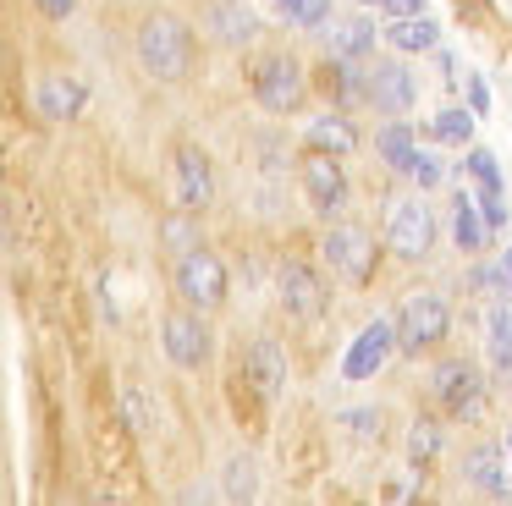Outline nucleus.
<instances>
[{"mask_svg": "<svg viewBox=\"0 0 512 506\" xmlns=\"http://www.w3.org/2000/svg\"><path fill=\"white\" fill-rule=\"evenodd\" d=\"M320 83H325V94L336 99V105H358V99H364V66L358 61H325L320 66Z\"/></svg>", "mask_w": 512, "mask_h": 506, "instance_id": "nucleus-25", "label": "nucleus"}, {"mask_svg": "<svg viewBox=\"0 0 512 506\" xmlns=\"http://www.w3.org/2000/svg\"><path fill=\"white\" fill-rule=\"evenodd\" d=\"M353 6H380V0H353Z\"/></svg>", "mask_w": 512, "mask_h": 506, "instance_id": "nucleus-40", "label": "nucleus"}, {"mask_svg": "<svg viewBox=\"0 0 512 506\" xmlns=\"http://www.w3.org/2000/svg\"><path fill=\"white\" fill-rule=\"evenodd\" d=\"M28 99H34V116H45L61 127V121H78L83 110H89V83L72 77V72H39L34 88H28Z\"/></svg>", "mask_w": 512, "mask_h": 506, "instance_id": "nucleus-16", "label": "nucleus"}, {"mask_svg": "<svg viewBox=\"0 0 512 506\" xmlns=\"http://www.w3.org/2000/svg\"><path fill=\"white\" fill-rule=\"evenodd\" d=\"M380 237L358 220H325L320 231V264L336 275L342 286H375L380 275Z\"/></svg>", "mask_w": 512, "mask_h": 506, "instance_id": "nucleus-2", "label": "nucleus"}, {"mask_svg": "<svg viewBox=\"0 0 512 506\" xmlns=\"http://www.w3.org/2000/svg\"><path fill=\"white\" fill-rule=\"evenodd\" d=\"M325 50L336 55V61H369V50H375V22L358 11V17H336L325 22Z\"/></svg>", "mask_w": 512, "mask_h": 506, "instance_id": "nucleus-18", "label": "nucleus"}, {"mask_svg": "<svg viewBox=\"0 0 512 506\" xmlns=\"http://www.w3.org/2000/svg\"><path fill=\"white\" fill-rule=\"evenodd\" d=\"M303 143H309V149H331L347 160V154L358 149V127L342 116V105H336V110H325V116H314L309 127H303Z\"/></svg>", "mask_w": 512, "mask_h": 506, "instance_id": "nucleus-21", "label": "nucleus"}, {"mask_svg": "<svg viewBox=\"0 0 512 506\" xmlns=\"http://www.w3.org/2000/svg\"><path fill=\"white\" fill-rule=\"evenodd\" d=\"M276 297H281V308H287V319H298V325L320 319L325 303H331V292H325V275L314 270L309 259H281V270H276Z\"/></svg>", "mask_w": 512, "mask_h": 506, "instance_id": "nucleus-11", "label": "nucleus"}, {"mask_svg": "<svg viewBox=\"0 0 512 506\" xmlns=\"http://www.w3.org/2000/svg\"><path fill=\"white\" fill-rule=\"evenodd\" d=\"M380 11H386V22L391 17H424V0H380Z\"/></svg>", "mask_w": 512, "mask_h": 506, "instance_id": "nucleus-36", "label": "nucleus"}, {"mask_svg": "<svg viewBox=\"0 0 512 506\" xmlns=\"http://www.w3.org/2000/svg\"><path fill=\"white\" fill-rule=\"evenodd\" d=\"M397 352H402V341H397V314H391V319H386V314L369 319V325L353 336V347L342 352V380H347V385L375 380V374L386 369Z\"/></svg>", "mask_w": 512, "mask_h": 506, "instance_id": "nucleus-10", "label": "nucleus"}, {"mask_svg": "<svg viewBox=\"0 0 512 506\" xmlns=\"http://www.w3.org/2000/svg\"><path fill=\"white\" fill-rule=\"evenodd\" d=\"M298 187L309 198V209L320 220H342L347 215V171H342V154L331 149H309L303 143L298 154Z\"/></svg>", "mask_w": 512, "mask_h": 506, "instance_id": "nucleus-7", "label": "nucleus"}, {"mask_svg": "<svg viewBox=\"0 0 512 506\" xmlns=\"http://www.w3.org/2000/svg\"><path fill=\"white\" fill-rule=\"evenodd\" d=\"M468 132H474V105H446L435 121H424L430 143H463L468 149Z\"/></svg>", "mask_w": 512, "mask_h": 506, "instance_id": "nucleus-27", "label": "nucleus"}, {"mask_svg": "<svg viewBox=\"0 0 512 506\" xmlns=\"http://www.w3.org/2000/svg\"><path fill=\"white\" fill-rule=\"evenodd\" d=\"M116 402H122V418H127V429H133V435H149V429L160 424V407H155V396H149L138 380H122V391H116Z\"/></svg>", "mask_w": 512, "mask_h": 506, "instance_id": "nucleus-26", "label": "nucleus"}, {"mask_svg": "<svg viewBox=\"0 0 512 506\" xmlns=\"http://www.w3.org/2000/svg\"><path fill=\"white\" fill-rule=\"evenodd\" d=\"M193 220H199L193 209H177V215H166V220H160V237L171 242V253H188V248H199V242H204Z\"/></svg>", "mask_w": 512, "mask_h": 506, "instance_id": "nucleus-30", "label": "nucleus"}, {"mask_svg": "<svg viewBox=\"0 0 512 506\" xmlns=\"http://www.w3.org/2000/svg\"><path fill=\"white\" fill-rule=\"evenodd\" d=\"M408 182H413V187H419V193H435V187H441V182H446V165H441V160H435V154H430V149H419V160H413V171H408Z\"/></svg>", "mask_w": 512, "mask_h": 506, "instance_id": "nucleus-33", "label": "nucleus"}, {"mask_svg": "<svg viewBox=\"0 0 512 506\" xmlns=\"http://www.w3.org/2000/svg\"><path fill=\"white\" fill-rule=\"evenodd\" d=\"M160 347H166V358L177 363V369H204V363L215 358L210 314H199V308L177 303L166 319H160Z\"/></svg>", "mask_w": 512, "mask_h": 506, "instance_id": "nucleus-8", "label": "nucleus"}, {"mask_svg": "<svg viewBox=\"0 0 512 506\" xmlns=\"http://www.w3.org/2000/svg\"><path fill=\"white\" fill-rule=\"evenodd\" d=\"M336 424H347V435H353V440H380L386 413H380V407H347V413H336Z\"/></svg>", "mask_w": 512, "mask_h": 506, "instance_id": "nucleus-31", "label": "nucleus"}, {"mask_svg": "<svg viewBox=\"0 0 512 506\" xmlns=\"http://www.w3.org/2000/svg\"><path fill=\"white\" fill-rule=\"evenodd\" d=\"M199 28L215 50H248L259 39V6L254 0H204Z\"/></svg>", "mask_w": 512, "mask_h": 506, "instance_id": "nucleus-12", "label": "nucleus"}, {"mask_svg": "<svg viewBox=\"0 0 512 506\" xmlns=\"http://www.w3.org/2000/svg\"><path fill=\"white\" fill-rule=\"evenodd\" d=\"M34 6H39V17L67 22V17H78V6H83V0H34Z\"/></svg>", "mask_w": 512, "mask_h": 506, "instance_id": "nucleus-35", "label": "nucleus"}, {"mask_svg": "<svg viewBox=\"0 0 512 506\" xmlns=\"http://www.w3.org/2000/svg\"><path fill=\"white\" fill-rule=\"evenodd\" d=\"M193 28H199V22L177 17V11H144L138 28H133L138 72H144L149 83H182V77L193 72V50H199Z\"/></svg>", "mask_w": 512, "mask_h": 506, "instance_id": "nucleus-1", "label": "nucleus"}, {"mask_svg": "<svg viewBox=\"0 0 512 506\" xmlns=\"http://www.w3.org/2000/svg\"><path fill=\"white\" fill-rule=\"evenodd\" d=\"M496 270H501V292L512 297V248H501V253H496Z\"/></svg>", "mask_w": 512, "mask_h": 506, "instance_id": "nucleus-38", "label": "nucleus"}, {"mask_svg": "<svg viewBox=\"0 0 512 506\" xmlns=\"http://www.w3.org/2000/svg\"><path fill=\"white\" fill-rule=\"evenodd\" d=\"M463 479H468V490L490 495V501H507L512 495V451H507V440H474V446L463 451Z\"/></svg>", "mask_w": 512, "mask_h": 506, "instance_id": "nucleus-14", "label": "nucleus"}, {"mask_svg": "<svg viewBox=\"0 0 512 506\" xmlns=\"http://www.w3.org/2000/svg\"><path fill=\"white\" fill-rule=\"evenodd\" d=\"M501 440H507V451H512V424H507V435H501Z\"/></svg>", "mask_w": 512, "mask_h": 506, "instance_id": "nucleus-39", "label": "nucleus"}, {"mask_svg": "<svg viewBox=\"0 0 512 506\" xmlns=\"http://www.w3.org/2000/svg\"><path fill=\"white\" fill-rule=\"evenodd\" d=\"M435 204H430V193H408V198H397L391 204V215H386V253L397 264H424L435 253Z\"/></svg>", "mask_w": 512, "mask_h": 506, "instance_id": "nucleus-5", "label": "nucleus"}, {"mask_svg": "<svg viewBox=\"0 0 512 506\" xmlns=\"http://www.w3.org/2000/svg\"><path fill=\"white\" fill-rule=\"evenodd\" d=\"M479 209H485L490 231H507V204H501V193H479Z\"/></svg>", "mask_w": 512, "mask_h": 506, "instance_id": "nucleus-34", "label": "nucleus"}, {"mask_svg": "<svg viewBox=\"0 0 512 506\" xmlns=\"http://www.w3.org/2000/svg\"><path fill=\"white\" fill-rule=\"evenodd\" d=\"M281 17H287V28L320 33L325 22H331V0H281Z\"/></svg>", "mask_w": 512, "mask_h": 506, "instance_id": "nucleus-29", "label": "nucleus"}, {"mask_svg": "<svg viewBox=\"0 0 512 506\" xmlns=\"http://www.w3.org/2000/svg\"><path fill=\"white\" fill-rule=\"evenodd\" d=\"M435 457H441V424L435 418H413L408 424V462L424 473Z\"/></svg>", "mask_w": 512, "mask_h": 506, "instance_id": "nucleus-28", "label": "nucleus"}, {"mask_svg": "<svg viewBox=\"0 0 512 506\" xmlns=\"http://www.w3.org/2000/svg\"><path fill=\"white\" fill-rule=\"evenodd\" d=\"M375 154L386 160V171L408 176L413 160H419V132H413L402 116H386V121H380V132H375Z\"/></svg>", "mask_w": 512, "mask_h": 506, "instance_id": "nucleus-20", "label": "nucleus"}, {"mask_svg": "<svg viewBox=\"0 0 512 506\" xmlns=\"http://www.w3.org/2000/svg\"><path fill=\"white\" fill-rule=\"evenodd\" d=\"M463 171L479 182V193H501V171H496V154H490V149H468Z\"/></svg>", "mask_w": 512, "mask_h": 506, "instance_id": "nucleus-32", "label": "nucleus"}, {"mask_svg": "<svg viewBox=\"0 0 512 506\" xmlns=\"http://www.w3.org/2000/svg\"><path fill=\"white\" fill-rule=\"evenodd\" d=\"M468 105H474V116H490V88L474 72H468Z\"/></svg>", "mask_w": 512, "mask_h": 506, "instance_id": "nucleus-37", "label": "nucleus"}, {"mask_svg": "<svg viewBox=\"0 0 512 506\" xmlns=\"http://www.w3.org/2000/svg\"><path fill=\"white\" fill-rule=\"evenodd\" d=\"M485 352H490V369L496 374H512V297H496V308H490L485 319Z\"/></svg>", "mask_w": 512, "mask_h": 506, "instance_id": "nucleus-24", "label": "nucleus"}, {"mask_svg": "<svg viewBox=\"0 0 512 506\" xmlns=\"http://www.w3.org/2000/svg\"><path fill=\"white\" fill-rule=\"evenodd\" d=\"M413 99H419V83H413L408 61L386 55V61L364 66V105H375L380 116H408Z\"/></svg>", "mask_w": 512, "mask_h": 506, "instance_id": "nucleus-13", "label": "nucleus"}, {"mask_svg": "<svg viewBox=\"0 0 512 506\" xmlns=\"http://www.w3.org/2000/svg\"><path fill=\"white\" fill-rule=\"evenodd\" d=\"M248 94L270 116H298L309 105V66L287 50H265L248 61Z\"/></svg>", "mask_w": 512, "mask_h": 506, "instance_id": "nucleus-3", "label": "nucleus"}, {"mask_svg": "<svg viewBox=\"0 0 512 506\" xmlns=\"http://www.w3.org/2000/svg\"><path fill=\"white\" fill-rule=\"evenodd\" d=\"M287 347H281L276 336H259L254 347L243 352V380L259 391V402H276L281 391H287Z\"/></svg>", "mask_w": 512, "mask_h": 506, "instance_id": "nucleus-17", "label": "nucleus"}, {"mask_svg": "<svg viewBox=\"0 0 512 506\" xmlns=\"http://www.w3.org/2000/svg\"><path fill=\"white\" fill-rule=\"evenodd\" d=\"M171 176H177V209L204 215L215 204V165L199 143H177L171 149Z\"/></svg>", "mask_w": 512, "mask_h": 506, "instance_id": "nucleus-15", "label": "nucleus"}, {"mask_svg": "<svg viewBox=\"0 0 512 506\" xmlns=\"http://www.w3.org/2000/svg\"><path fill=\"white\" fill-rule=\"evenodd\" d=\"M221 495L232 506H248L259 495V457L254 451H237V457H226V468H221Z\"/></svg>", "mask_w": 512, "mask_h": 506, "instance_id": "nucleus-23", "label": "nucleus"}, {"mask_svg": "<svg viewBox=\"0 0 512 506\" xmlns=\"http://www.w3.org/2000/svg\"><path fill=\"white\" fill-rule=\"evenodd\" d=\"M446 336H452V303H446L441 292L419 286V292H408L397 303V341H402V352H408V358L435 352Z\"/></svg>", "mask_w": 512, "mask_h": 506, "instance_id": "nucleus-6", "label": "nucleus"}, {"mask_svg": "<svg viewBox=\"0 0 512 506\" xmlns=\"http://www.w3.org/2000/svg\"><path fill=\"white\" fill-rule=\"evenodd\" d=\"M171 286H177V303L199 308V314H221L226 297H232V270H226V259L210 248V242H199V248L177 253Z\"/></svg>", "mask_w": 512, "mask_h": 506, "instance_id": "nucleus-4", "label": "nucleus"}, {"mask_svg": "<svg viewBox=\"0 0 512 506\" xmlns=\"http://www.w3.org/2000/svg\"><path fill=\"white\" fill-rule=\"evenodd\" d=\"M507 380H512V374H507Z\"/></svg>", "mask_w": 512, "mask_h": 506, "instance_id": "nucleus-41", "label": "nucleus"}, {"mask_svg": "<svg viewBox=\"0 0 512 506\" xmlns=\"http://www.w3.org/2000/svg\"><path fill=\"white\" fill-rule=\"evenodd\" d=\"M430 396L446 418H474L479 402H485V374L468 358H441L430 374Z\"/></svg>", "mask_w": 512, "mask_h": 506, "instance_id": "nucleus-9", "label": "nucleus"}, {"mask_svg": "<svg viewBox=\"0 0 512 506\" xmlns=\"http://www.w3.org/2000/svg\"><path fill=\"white\" fill-rule=\"evenodd\" d=\"M386 44L397 55H430V50H441V28H435L430 17H391Z\"/></svg>", "mask_w": 512, "mask_h": 506, "instance_id": "nucleus-22", "label": "nucleus"}, {"mask_svg": "<svg viewBox=\"0 0 512 506\" xmlns=\"http://www.w3.org/2000/svg\"><path fill=\"white\" fill-rule=\"evenodd\" d=\"M452 242H457L463 259H479L485 242H490V220H485V209H479L474 193H457L452 198Z\"/></svg>", "mask_w": 512, "mask_h": 506, "instance_id": "nucleus-19", "label": "nucleus"}]
</instances>
